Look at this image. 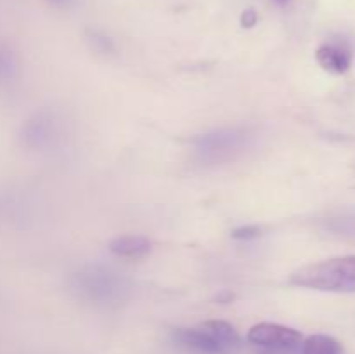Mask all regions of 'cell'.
<instances>
[{
    "label": "cell",
    "mask_w": 355,
    "mask_h": 354,
    "mask_svg": "<svg viewBox=\"0 0 355 354\" xmlns=\"http://www.w3.org/2000/svg\"><path fill=\"white\" fill-rule=\"evenodd\" d=\"M326 228L333 233V235L343 236V238L355 239V215H340V217L329 219Z\"/></svg>",
    "instance_id": "obj_10"
},
{
    "label": "cell",
    "mask_w": 355,
    "mask_h": 354,
    "mask_svg": "<svg viewBox=\"0 0 355 354\" xmlns=\"http://www.w3.org/2000/svg\"><path fill=\"white\" fill-rule=\"evenodd\" d=\"M315 59L326 71L342 75L349 71L352 65V49L343 40L326 42L315 52Z\"/></svg>",
    "instance_id": "obj_6"
},
{
    "label": "cell",
    "mask_w": 355,
    "mask_h": 354,
    "mask_svg": "<svg viewBox=\"0 0 355 354\" xmlns=\"http://www.w3.org/2000/svg\"><path fill=\"white\" fill-rule=\"evenodd\" d=\"M295 287L336 294H355V255L335 257L300 267L290 276Z\"/></svg>",
    "instance_id": "obj_2"
},
{
    "label": "cell",
    "mask_w": 355,
    "mask_h": 354,
    "mask_svg": "<svg viewBox=\"0 0 355 354\" xmlns=\"http://www.w3.org/2000/svg\"><path fill=\"white\" fill-rule=\"evenodd\" d=\"M253 142L255 132L245 125L217 128L214 132L198 135L193 141V153L201 165H224L248 151Z\"/></svg>",
    "instance_id": "obj_1"
},
{
    "label": "cell",
    "mask_w": 355,
    "mask_h": 354,
    "mask_svg": "<svg viewBox=\"0 0 355 354\" xmlns=\"http://www.w3.org/2000/svg\"><path fill=\"white\" fill-rule=\"evenodd\" d=\"M279 2H284V0H279Z\"/></svg>",
    "instance_id": "obj_14"
},
{
    "label": "cell",
    "mask_w": 355,
    "mask_h": 354,
    "mask_svg": "<svg viewBox=\"0 0 355 354\" xmlns=\"http://www.w3.org/2000/svg\"><path fill=\"white\" fill-rule=\"evenodd\" d=\"M58 137V124L49 113L37 115L24 128V141L30 148H47Z\"/></svg>",
    "instance_id": "obj_7"
},
{
    "label": "cell",
    "mask_w": 355,
    "mask_h": 354,
    "mask_svg": "<svg viewBox=\"0 0 355 354\" xmlns=\"http://www.w3.org/2000/svg\"><path fill=\"white\" fill-rule=\"evenodd\" d=\"M71 287L82 298L103 305L118 304L130 292L127 278L99 264H90L76 271L71 278Z\"/></svg>",
    "instance_id": "obj_3"
},
{
    "label": "cell",
    "mask_w": 355,
    "mask_h": 354,
    "mask_svg": "<svg viewBox=\"0 0 355 354\" xmlns=\"http://www.w3.org/2000/svg\"><path fill=\"white\" fill-rule=\"evenodd\" d=\"M110 250L118 257H127V259H139L151 252V242L144 236L125 235L118 236L110 243Z\"/></svg>",
    "instance_id": "obj_8"
},
{
    "label": "cell",
    "mask_w": 355,
    "mask_h": 354,
    "mask_svg": "<svg viewBox=\"0 0 355 354\" xmlns=\"http://www.w3.org/2000/svg\"><path fill=\"white\" fill-rule=\"evenodd\" d=\"M257 19H259V16H257L255 10L248 9V10H245V12H243V16H241V24H243V26L250 28V26H253V24L257 23Z\"/></svg>",
    "instance_id": "obj_12"
},
{
    "label": "cell",
    "mask_w": 355,
    "mask_h": 354,
    "mask_svg": "<svg viewBox=\"0 0 355 354\" xmlns=\"http://www.w3.org/2000/svg\"><path fill=\"white\" fill-rule=\"evenodd\" d=\"M302 354H343V347L329 335H311L302 340Z\"/></svg>",
    "instance_id": "obj_9"
},
{
    "label": "cell",
    "mask_w": 355,
    "mask_h": 354,
    "mask_svg": "<svg viewBox=\"0 0 355 354\" xmlns=\"http://www.w3.org/2000/svg\"><path fill=\"white\" fill-rule=\"evenodd\" d=\"M250 344L277 353H290L302 346V333L290 326L276 325V323H259L248 332Z\"/></svg>",
    "instance_id": "obj_5"
},
{
    "label": "cell",
    "mask_w": 355,
    "mask_h": 354,
    "mask_svg": "<svg viewBox=\"0 0 355 354\" xmlns=\"http://www.w3.org/2000/svg\"><path fill=\"white\" fill-rule=\"evenodd\" d=\"M49 2L52 3V6H58V7H64V6H68L69 2H71V0H49Z\"/></svg>",
    "instance_id": "obj_13"
},
{
    "label": "cell",
    "mask_w": 355,
    "mask_h": 354,
    "mask_svg": "<svg viewBox=\"0 0 355 354\" xmlns=\"http://www.w3.org/2000/svg\"><path fill=\"white\" fill-rule=\"evenodd\" d=\"M232 236L238 239L257 238V236H260V228H257V226H245V228L236 229V231L232 233Z\"/></svg>",
    "instance_id": "obj_11"
},
{
    "label": "cell",
    "mask_w": 355,
    "mask_h": 354,
    "mask_svg": "<svg viewBox=\"0 0 355 354\" xmlns=\"http://www.w3.org/2000/svg\"><path fill=\"white\" fill-rule=\"evenodd\" d=\"M173 340L196 354H227L239 347V333L224 319H210L194 328H177Z\"/></svg>",
    "instance_id": "obj_4"
}]
</instances>
